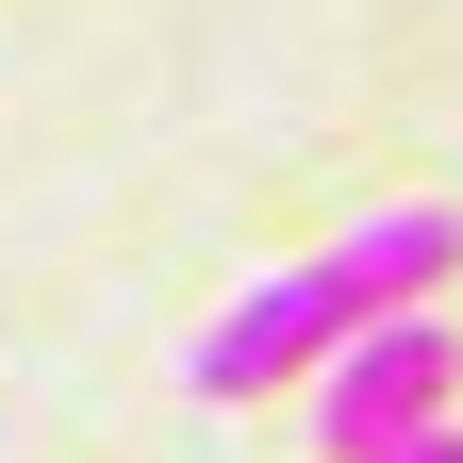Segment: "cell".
<instances>
[{"mask_svg": "<svg viewBox=\"0 0 463 463\" xmlns=\"http://www.w3.org/2000/svg\"><path fill=\"white\" fill-rule=\"evenodd\" d=\"M298 397H315V447H331V463H381V447L447 430V397H463V331H447L430 298H414V315H364Z\"/></svg>", "mask_w": 463, "mask_h": 463, "instance_id": "7a4b0ae2", "label": "cell"}, {"mask_svg": "<svg viewBox=\"0 0 463 463\" xmlns=\"http://www.w3.org/2000/svg\"><path fill=\"white\" fill-rule=\"evenodd\" d=\"M447 265H463V215H447V199H381V215H347L331 249H298L281 281H249V298H232V315L183 347V381L215 397V414H249V397L315 381L364 315H414Z\"/></svg>", "mask_w": 463, "mask_h": 463, "instance_id": "6da1fadb", "label": "cell"}, {"mask_svg": "<svg viewBox=\"0 0 463 463\" xmlns=\"http://www.w3.org/2000/svg\"><path fill=\"white\" fill-rule=\"evenodd\" d=\"M381 463H463V430H414V447H381Z\"/></svg>", "mask_w": 463, "mask_h": 463, "instance_id": "3957f363", "label": "cell"}]
</instances>
